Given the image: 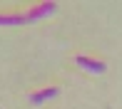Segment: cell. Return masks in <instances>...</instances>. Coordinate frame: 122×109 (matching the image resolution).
<instances>
[{
	"label": "cell",
	"mask_w": 122,
	"mask_h": 109,
	"mask_svg": "<svg viewBox=\"0 0 122 109\" xmlns=\"http://www.w3.org/2000/svg\"><path fill=\"white\" fill-rule=\"evenodd\" d=\"M30 23L25 13H15V15H0V25H25Z\"/></svg>",
	"instance_id": "cell-4"
},
{
	"label": "cell",
	"mask_w": 122,
	"mask_h": 109,
	"mask_svg": "<svg viewBox=\"0 0 122 109\" xmlns=\"http://www.w3.org/2000/svg\"><path fill=\"white\" fill-rule=\"evenodd\" d=\"M55 10H57V5H55V3H40V5H35V8H30L25 15H27V20H30V23H35V20H40V18L52 15Z\"/></svg>",
	"instance_id": "cell-2"
},
{
	"label": "cell",
	"mask_w": 122,
	"mask_h": 109,
	"mask_svg": "<svg viewBox=\"0 0 122 109\" xmlns=\"http://www.w3.org/2000/svg\"><path fill=\"white\" fill-rule=\"evenodd\" d=\"M75 64H77V67H82L85 72H90V74H102L105 69H107V64H105V62L92 59V57H82V54H77V57H75Z\"/></svg>",
	"instance_id": "cell-1"
},
{
	"label": "cell",
	"mask_w": 122,
	"mask_h": 109,
	"mask_svg": "<svg viewBox=\"0 0 122 109\" xmlns=\"http://www.w3.org/2000/svg\"><path fill=\"white\" fill-rule=\"evenodd\" d=\"M57 94H60L57 87H47V89H42V92H32V94H30V102H32V104H42V102L55 99Z\"/></svg>",
	"instance_id": "cell-3"
}]
</instances>
